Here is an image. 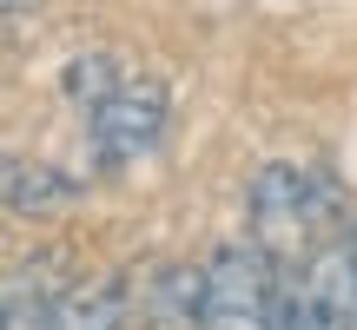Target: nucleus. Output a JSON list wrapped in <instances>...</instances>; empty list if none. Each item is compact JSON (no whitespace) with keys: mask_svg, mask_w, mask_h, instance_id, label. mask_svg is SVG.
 Returning a JSON list of instances; mask_svg holds the SVG:
<instances>
[{"mask_svg":"<svg viewBox=\"0 0 357 330\" xmlns=\"http://www.w3.org/2000/svg\"><path fill=\"white\" fill-rule=\"evenodd\" d=\"M60 297L66 291H53L47 258H40V265H13V278H7V330H47L53 311H60Z\"/></svg>","mask_w":357,"mask_h":330,"instance_id":"423d86ee","label":"nucleus"},{"mask_svg":"<svg viewBox=\"0 0 357 330\" xmlns=\"http://www.w3.org/2000/svg\"><path fill=\"white\" fill-rule=\"evenodd\" d=\"M7 212L13 218H47L60 205L79 198V178H66L60 165H40V159H7Z\"/></svg>","mask_w":357,"mask_h":330,"instance_id":"20e7f679","label":"nucleus"},{"mask_svg":"<svg viewBox=\"0 0 357 330\" xmlns=\"http://www.w3.org/2000/svg\"><path fill=\"white\" fill-rule=\"evenodd\" d=\"M166 113H172V106H166V86H159L153 73H126V79H119V93L86 119L93 165H100V172H132L139 159H153L159 139H166Z\"/></svg>","mask_w":357,"mask_h":330,"instance_id":"7ed1b4c3","label":"nucleus"},{"mask_svg":"<svg viewBox=\"0 0 357 330\" xmlns=\"http://www.w3.org/2000/svg\"><path fill=\"white\" fill-rule=\"evenodd\" d=\"M0 7H7V20H20V13L33 7V0H0Z\"/></svg>","mask_w":357,"mask_h":330,"instance_id":"6e6552de","label":"nucleus"},{"mask_svg":"<svg viewBox=\"0 0 357 330\" xmlns=\"http://www.w3.org/2000/svg\"><path fill=\"white\" fill-rule=\"evenodd\" d=\"M126 304H132L126 278H119V271H106V278H93V284H79V291H66L47 330H126Z\"/></svg>","mask_w":357,"mask_h":330,"instance_id":"39448f33","label":"nucleus"},{"mask_svg":"<svg viewBox=\"0 0 357 330\" xmlns=\"http://www.w3.org/2000/svg\"><path fill=\"white\" fill-rule=\"evenodd\" d=\"M119 60L113 53H79V60H66V73H60V93H66V106H73L79 119H93L106 100L119 93Z\"/></svg>","mask_w":357,"mask_h":330,"instance_id":"0eeeda50","label":"nucleus"},{"mask_svg":"<svg viewBox=\"0 0 357 330\" xmlns=\"http://www.w3.org/2000/svg\"><path fill=\"white\" fill-rule=\"evenodd\" d=\"M199 330H278V258L265 244H218L199 271Z\"/></svg>","mask_w":357,"mask_h":330,"instance_id":"f257e3e1","label":"nucleus"},{"mask_svg":"<svg viewBox=\"0 0 357 330\" xmlns=\"http://www.w3.org/2000/svg\"><path fill=\"white\" fill-rule=\"evenodd\" d=\"M331 212H337V191L311 165L278 159L252 178V244H265L271 258H291V251L311 258V238L331 225Z\"/></svg>","mask_w":357,"mask_h":330,"instance_id":"f03ea898","label":"nucleus"},{"mask_svg":"<svg viewBox=\"0 0 357 330\" xmlns=\"http://www.w3.org/2000/svg\"><path fill=\"white\" fill-rule=\"evenodd\" d=\"M351 238H357V231H351Z\"/></svg>","mask_w":357,"mask_h":330,"instance_id":"1a4fd4ad","label":"nucleus"}]
</instances>
